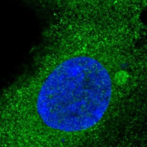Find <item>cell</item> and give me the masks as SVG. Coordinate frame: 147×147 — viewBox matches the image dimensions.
<instances>
[{"label": "cell", "mask_w": 147, "mask_h": 147, "mask_svg": "<svg viewBox=\"0 0 147 147\" xmlns=\"http://www.w3.org/2000/svg\"><path fill=\"white\" fill-rule=\"evenodd\" d=\"M111 96L112 82L106 67L90 57H74L59 64L44 81L37 111L50 128L84 131L99 122Z\"/></svg>", "instance_id": "1"}]
</instances>
